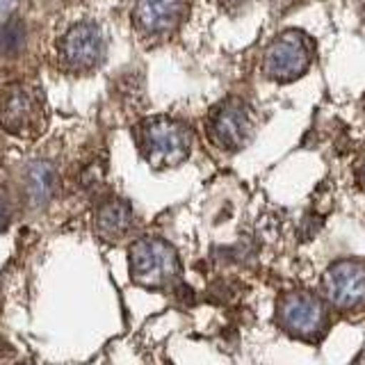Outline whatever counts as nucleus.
Returning <instances> with one entry per match:
<instances>
[{
    "label": "nucleus",
    "instance_id": "nucleus-7",
    "mask_svg": "<svg viewBox=\"0 0 365 365\" xmlns=\"http://www.w3.org/2000/svg\"><path fill=\"white\" fill-rule=\"evenodd\" d=\"M324 294L338 311H356L365 304V262L340 260L324 274Z\"/></svg>",
    "mask_w": 365,
    "mask_h": 365
},
{
    "label": "nucleus",
    "instance_id": "nucleus-5",
    "mask_svg": "<svg viewBox=\"0 0 365 365\" xmlns=\"http://www.w3.org/2000/svg\"><path fill=\"white\" fill-rule=\"evenodd\" d=\"M256 130L254 110L240 98H226L208 117L210 140L224 151H240L245 148Z\"/></svg>",
    "mask_w": 365,
    "mask_h": 365
},
{
    "label": "nucleus",
    "instance_id": "nucleus-3",
    "mask_svg": "<svg viewBox=\"0 0 365 365\" xmlns=\"http://www.w3.org/2000/svg\"><path fill=\"white\" fill-rule=\"evenodd\" d=\"M313 60V43L299 30H285L262 55V73L274 83H290L306 73Z\"/></svg>",
    "mask_w": 365,
    "mask_h": 365
},
{
    "label": "nucleus",
    "instance_id": "nucleus-16",
    "mask_svg": "<svg viewBox=\"0 0 365 365\" xmlns=\"http://www.w3.org/2000/svg\"><path fill=\"white\" fill-rule=\"evenodd\" d=\"M359 178H361V185L365 187V158L361 160V167H359Z\"/></svg>",
    "mask_w": 365,
    "mask_h": 365
},
{
    "label": "nucleus",
    "instance_id": "nucleus-11",
    "mask_svg": "<svg viewBox=\"0 0 365 365\" xmlns=\"http://www.w3.org/2000/svg\"><path fill=\"white\" fill-rule=\"evenodd\" d=\"M26 190H28V197L32 205H46L53 197H55V190H57V174H55V167L46 160H37L28 167V174H26Z\"/></svg>",
    "mask_w": 365,
    "mask_h": 365
},
{
    "label": "nucleus",
    "instance_id": "nucleus-17",
    "mask_svg": "<svg viewBox=\"0 0 365 365\" xmlns=\"http://www.w3.org/2000/svg\"><path fill=\"white\" fill-rule=\"evenodd\" d=\"M351 365H365V351H363V354H361V356H359L356 361H354Z\"/></svg>",
    "mask_w": 365,
    "mask_h": 365
},
{
    "label": "nucleus",
    "instance_id": "nucleus-12",
    "mask_svg": "<svg viewBox=\"0 0 365 365\" xmlns=\"http://www.w3.org/2000/svg\"><path fill=\"white\" fill-rule=\"evenodd\" d=\"M26 46V26L19 16H11L3 28H0V55L14 57Z\"/></svg>",
    "mask_w": 365,
    "mask_h": 365
},
{
    "label": "nucleus",
    "instance_id": "nucleus-10",
    "mask_svg": "<svg viewBox=\"0 0 365 365\" xmlns=\"http://www.w3.org/2000/svg\"><path fill=\"white\" fill-rule=\"evenodd\" d=\"M130 224H133V210L125 201L110 199L96 210V231L106 240L121 237L130 228Z\"/></svg>",
    "mask_w": 365,
    "mask_h": 365
},
{
    "label": "nucleus",
    "instance_id": "nucleus-2",
    "mask_svg": "<svg viewBox=\"0 0 365 365\" xmlns=\"http://www.w3.org/2000/svg\"><path fill=\"white\" fill-rule=\"evenodd\" d=\"M130 277L146 288H169L178 281V256L165 240L144 237L137 240L128 251Z\"/></svg>",
    "mask_w": 365,
    "mask_h": 365
},
{
    "label": "nucleus",
    "instance_id": "nucleus-14",
    "mask_svg": "<svg viewBox=\"0 0 365 365\" xmlns=\"http://www.w3.org/2000/svg\"><path fill=\"white\" fill-rule=\"evenodd\" d=\"M7 224H9V212H7V208H5V203L0 201V231H5Z\"/></svg>",
    "mask_w": 365,
    "mask_h": 365
},
{
    "label": "nucleus",
    "instance_id": "nucleus-13",
    "mask_svg": "<svg viewBox=\"0 0 365 365\" xmlns=\"http://www.w3.org/2000/svg\"><path fill=\"white\" fill-rule=\"evenodd\" d=\"M299 0H267V5L272 9V14H283V11L292 9Z\"/></svg>",
    "mask_w": 365,
    "mask_h": 365
},
{
    "label": "nucleus",
    "instance_id": "nucleus-9",
    "mask_svg": "<svg viewBox=\"0 0 365 365\" xmlns=\"http://www.w3.org/2000/svg\"><path fill=\"white\" fill-rule=\"evenodd\" d=\"M187 5L190 0H135V28L148 39L169 37L185 19Z\"/></svg>",
    "mask_w": 365,
    "mask_h": 365
},
{
    "label": "nucleus",
    "instance_id": "nucleus-8",
    "mask_svg": "<svg viewBox=\"0 0 365 365\" xmlns=\"http://www.w3.org/2000/svg\"><path fill=\"white\" fill-rule=\"evenodd\" d=\"M103 53H106V41L103 32L96 23H76L60 41V60L71 71H89L101 64Z\"/></svg>",
    "mask_w": 365,
    "mask_h": 365
},
{
    "label": "nucleus",
    "instance_id": "nucleus-15",
    "mask_svg": "<svg viewBox=\"0 0 365 365\" xmlns=\"http://www.w3.org/2000/svg\"><path fill=\"white\" fill-rule=\"evenodd\" d=\"M220 3H222L224 7H240V5H245L247 0H220Z\"/></svg>",
    "mask_w": 365,
    "mask_h": 365
},
{
    "label": "nucleus",
    "instance_id": "nucleus-4",
    "mask_svg": "<svg viewBox=\"0 0 365 365\" xmlns=\"http://www.w3.org/2000/svg\"><path fill=\"white\" fill-rule=\"evenodd\" d=\"M0 125L9 135L34 137L46 128L41 94L30 85H11L0 94Z\"/></svg>",
    "mask_w": 365,
    "mask_h": 365
},
{
    "label": "nucleus",
    "instance_id": "nucleus-1",
    "mask_svg": "<svg viewBox=\"0 0 365 365\" xmlns=\"http://www.w3.org/2000/svg\"><path fill=\"white\" fill-rule=\"evenodd\" d=\"M140 146L151 167L171 169L187 160L192 148V133L185 123L176 119L153 117L142 123Z\"/></svg>",
    "mask_w": 365,
    "mask_h": 365
},
{
    "label": "nucleus",
    "instance_id": "nucleus-6",
    "mask_svg": "<svg viewBox=\"0 0 365 365\" xmlns=\"http://www.w3.org/2000/svg\"><path fill=\"white\" fill-rule=\"evenodd\" d=\"M279 324L290 336L313 340L327 329V308L311 292H290L279 304Z\"/></svg>",
    "mask_w": 365,
    "mask_h": 365
}]
</instances>
